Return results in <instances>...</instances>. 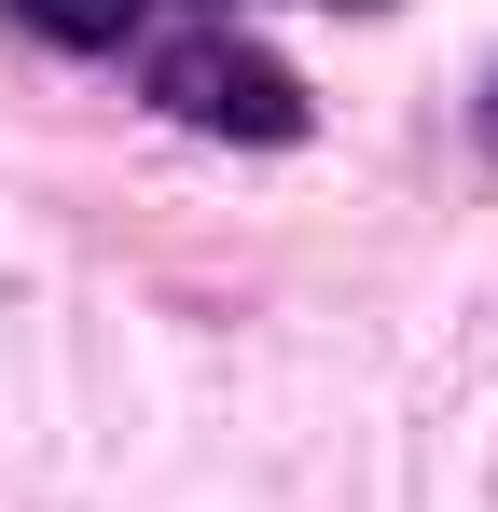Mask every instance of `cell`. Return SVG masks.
I'll return each instance as SVG.
<instances>
[{
	"mask_svg": "<svg viewBox=\"0 0 498 512\" xmlns=\"http://www.w3.org/2000/svg\"><path fill=\"white\" fill-rule=\"evenodd\" d=\"M139 84H153L166 125H194V139H249V153H277V139L319 125V97L291 84L263 42H236V28H166L153 56H139Z\"/></svg>",
	"mask_w": 498,
	"mask_h": 512,
	"instance_id": "6da1fadb",
	"label": "cell"
},
{
	"mask_svg": "<svg viewBox=\"0 0 498 512\" xmlns=\"http://www.w3.org/2000/svg\"><path fill=\"white\" fill-rule=\"evenodd\" d=\"M14 28H42V42H70V56H111L125 28H139V0H0Z\"/></svg>",
	"mask_w": 498,
	"mask_h": 512,
	"instance_id": "7a4b0ae2",
	"label": "cell"
},
{
	"mask_svg": "<svg viewBox=\"0 0 498 512\" xmlns=\"http://www.w3.org/2000/svg\"><path fill=\"white\" fill-rule=\"evenodd\" d=\"M471 125H485V167H498V70H485V111H471Z\"/></svg>",
	"mask_w": 498,
	"mask_h": 512,
	"instance_id": "3957f363",
	"label": "cell"
}]
</instances>
